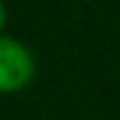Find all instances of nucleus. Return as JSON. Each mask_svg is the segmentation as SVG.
<instances>
[{
  "label": "nucleus",
  "instance_id": "1",
  "mask_svg": "<svg viewBox=\"0 0 120 120\" xmlns=\"http://www.w3.org/2000/svg\"><path fill=\"white\" fill-rule=\"evenodd\" d=\"M34 74V59L20 42L0 37V93L22 88Z\"/></svg>",
  "mask_w": 120,
  "mask_h": 120
},
{
  "label": "nucleus",
  "instance_id": "2",
  "mask_svg": "<svg viewBox=\"0 0 120 120\" xmlns=\"http://www.w3.org/2000/svg\"><path fill=\"white\" fill-rule=\"evenodd\" d=\"M3 25H5V5L0 3V30H3Z\"/></svg>",
  "mask_w": 120,
  "mask_h": 120
}]
</instances>
